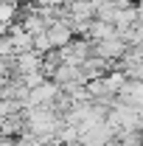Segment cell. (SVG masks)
I'll return each instance as SVG.
<instances>
[{"instance_id": "6da1fadb", "label": "cell", "mask_w": 143, "mask_h": 146, "mask_svg": "<svg viewBox=\"0 0 143 146\" xmlns=\"http://www.w3.org/2000/svg\"><path fill=\"white\" fill-rule=\"evenodd\" d=\"M45 34H48V39H51L54 48H68V45L73 42V28H70L68 20H54Z\"/></svg>"}, {"instance_id": "7a4b0ae2", "label": "cell", "mask_w": 143, "mask_h": 146, "mask_svg": "<svg viewBox=\"0 0 143 146\" xmlns=\"http://www.w3.org/2000/svg\"><path fill=\"white\" fill-rule=\"evenodd\" d=\"M14 70L20 76H31V73H45L42 70V56L36 54V51H25V54H17L14 56Z\"/></svg>"}, {"instance_id": "3957f363", "label": "cell", "mask_w": 143, "mask_h": 146, "mask_svg": "<svg viewBox=\"0 0 143 146\" xmlns=\"http://www.w3.org/2000/svg\"><path fill=\"white\" fill-rule=\"evenodd\" d=\"M20 25L28 31L31 36H39L48 31V20L42 17V14H36V11H31V14H23V20H20Z\"/></svg>"}, {"instance_id": "277c9868", "label": "cell", "mask_w": 143, "mask_h": 146, "mask_svg": "<svg viewBox=\"0 0 143 146\" xmlns=\"http://www.w3.org/2000/svg\"><path fill=\"white\" fill-rule=\"evenodd\" d=\"M20 17V9L14 0H0V25H14V20Z\"/></svg>"}, {"instance_id": "5b68a950", "label": "cell", "mask_w": 143, "mask_h": 146, "mask_svg": "<svg viewBox=\"0 0 143 146\" xmlns=\"http://www.w3.org/2000/svg\"><path fill=\"white\" fill-rule=\"evenodd\" d=\"M6 34H9V25H0V39H3Z\"/></svg>"}, {"instance_id": "8992f818", "label": "cell", "mask_w": 143, "mask_h": 146, "mask_svg": "<svg viewBox=\"0 0 143 146\" xmlns=\"http://www.w3.org/2000/svg\"><path fill=\"white\" fill-rule=\"evenodd\" d=\"M138 11H140V20H143V0L138 3Z\"/></svg>"}]
</instances>
